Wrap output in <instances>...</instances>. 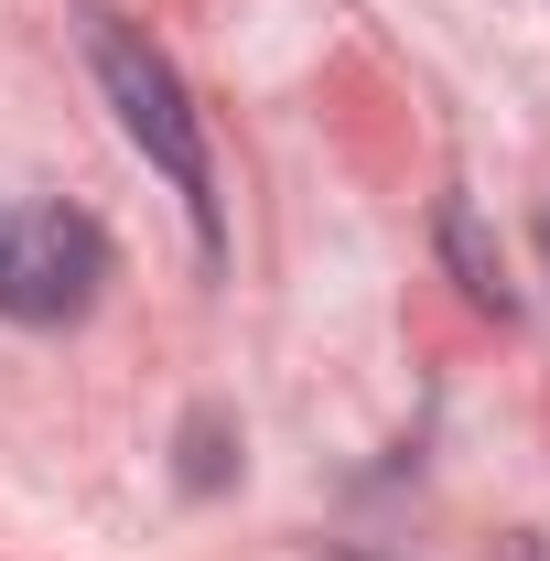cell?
I'll return each instance as SVG.
<instances>
[{"instance_id":"cell-1","label":"cell","mask_w":550,"mask_h":561,"mask_svg":"<svg viewBox=\"0 0 550 561\" xmlns=\"http://www.w3.org/2000/svg\"><path fill=\"white\" fill-rule=\"evenodd\" d=\"M76 44H87V66H98V87H108V108H119V130L162 162V184L184 195V216H195V249L216 260V173H206V119H195V98H184V76H173V55L140 33V22H119L108 0H87L76 11Z\"/></svg>"},{"instance_id":"cell-2","label":"cell","mask_w":550,"mask_h":561,"mask_svg":"<svg viewBox=\"0 0 550 561\" xmlns=\"http://www.w3.org/2000/svg\"><path fill=\"white\" fill-rule=\"evenodd\" d=\"M119 271L108 227L76 206H0V324H76Z\"/></svg>"},{"instance_id":"cell-3","label":"cell","mask_w":550,"mask_h":561,"mask_svg":"<svg viewBox=\"0 0 550 561\" xmlns=\"http://www.w3.org/2000/svg\"><path fill=\"white\" fill-rule=\"evenodd\" d=\"M443 249H454V271H465V291H475L485 313H507V271H496V249H485V227H475L465 195L443 206Z\"/></svg>"},{"instance_id":"cell-4","label":"cell","mask_w":550,"mask_h":561,"mask_svg":"<svg viewBox=\"0 0 550 561\" xmlns=\"http://www.w3.org/2000/svg\"><path fill=\"white\" fill-rule=\"evenodd\" d=\"M540 260H550V216H540Z\"/></svg>"}]
</instances>
